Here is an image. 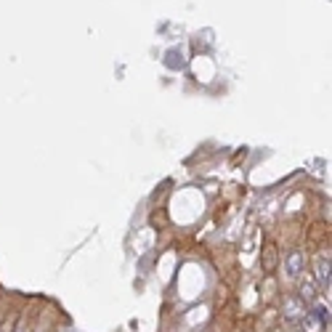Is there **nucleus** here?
Masks as SVG:
<instances>
[{"mask_svg":"<svg viewBox=\"0 0 332 332\" xmlns=\"http://www.w3.org/2000/svg\"><path fill=\"white\" fill-rule=\"evenodd\" d=\"M303 263H305L303 252L301 250H292L290 255H287V260H284V269H287L290 277H298V274H301V269H303Z\"/></svg>","mask_w":332,"mask_h":332,"instance_id":"obj_1","label":"nucleus"},{"mask_svg":"<svg viewBox=\"0 0 332 332\" xmlns=\"http://www.w3.org/2000/svg\"><path fill=\"white\" fill-rule=\"evenodd\" d=\"M324 327H327V324H324L314 311H308V314L303 316V330L305 332H324Z\"/></svg>","mask_w":332,"mask_h":332,"instance_id":"obj_2","label":"nucleus"},{"mask_svg":"<svg viewBox=\"0 0 332 332\" xmlns=\"http://www.w3.org/2000/svg\"><path fill=\"white\" fill-rule=\"evenodd\" d=\"M316 277H319V284H322L324 290H330V255L319 260V266H316Z\"/></svg>","mask_w":332,"mask_h":332,"instance_id":"obj_3","label":"nucleus"},{"mask_svg":"<svg viewBox=\"0 0 332 332\" xmlns=\"http://www.w3.org/2000/svg\"><path fill=\"white\" fill-rule=\"evenodd\" d=\"M316 284H314V279H311V277H305L303 279V282H301V298H303V301H314V298H316Z\"/></svg>","mask_w":332,"mask_h":332,"instance_id":"obj_4","label":"nucleus"},{"mask_svg":"<svg viewBox=\"0 0 332 332\" xmlns=\"http://www.w3.org/2000/svg\"><path fill=\"white\" fill-rule=\"evenodd\" d=\"M277 269V250L266 247V260H263V271H274Z\"/></svg>","mask_w":332,"mask_h":332,"instance_id":"obj_5","label":"nucleus"},{"mask_svg":"<svg viewBox=\"0 0 332 332\" xmlns=\"http://www.w3.org/2000/svg\"><path fill=\"white\" fill-rule=\"evenodd\" d=\"M314 314H316L319 319H322L324 324H330V308H327V305H316V308H314Z\"/></svg>","mask_w":332,"mask_h":332,"instance_id":"obj_6","label":"nucleus"},{"mask_svg":"<svg viewBox=\"0 0 332 332\" xmlns=\"http://www.w3.org/2000/svg\"><path fill=\"white\" fill-rule=\"evenodd\" d=\"M11 332H27V319L22 316V319H19V322H16V327L11 330Z\"/></svg>","mask_w":332,"mask_h":332,"instance_id":"obj_7","label":"nucleus"},{"mask_svg":"<svg viewBox=\"0 0 332 332\" xmlns=\"http://www.w3.org/2000/svg\"><path fill=\"white\" fill-rule=\"evenodd\" d=\"M0 332H11V324H3V327H0Z\"/></svg>","mask_w":332,"mask_h":332,"instance_id":"obj_8","label":"nucleus"}]
</instances>
